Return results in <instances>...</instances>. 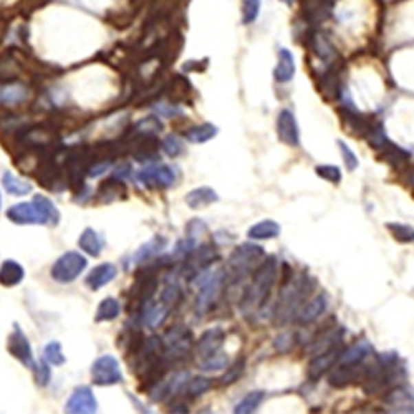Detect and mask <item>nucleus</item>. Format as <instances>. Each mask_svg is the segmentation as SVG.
Returning <instances> with one entry per match:
<instances>
[{
    "label": "nucleus",
    "instance_id": "nucleus-1",
    "mask_svg": "<svg viewBox=\"0 0 414 414\" xmlns=\"http://www.w3.org/2000/svg\"><path fill=\"white\" fill-rule=\"evenodd\" d=\"M7 217L17 226H55L60 221V213L50 199L39 194L30 202L12 206L7 210Z\"/></svg>",
    "mask_w": 414,
    "mask_h": 414
},
{
    "label": "nucleus",
    "instance_id": "nucleus-2",
    "mask_svg": "<svg viewBox=\"0 0 414 414\" xmlns=\"http://www.w3.org/2000/svg\"><path fill=\"white\" fill-rule=\"evenodd\" d=\"M277 274L279 267L274 257L261 262V265L254 274L252 283H250V287L246 290V295H243V305H249L250 308H261L270 297L272 287L277 280Z\"/></svg>",
    "mask_w": 414,
    "mask_h": 414
},
{
    "label": "nucleus",
    "instance_id": "nucleus-3",
    "mask_svg": "<svg viewBox=\"0 0 414 414\" xmlns=\"http://www.w3.org/2000/svg\"><path fill=\"white\" fill-rule=\"evenodd\" d=\"M312 287L308 283L307 277L297 280V282L290 283V287H285L280 292V302L277 307V320L280 323H283L285 320L290 318V315L297 310L300 305V300H303L308 295Z\"/></svg>",
    "mask_w": 414,
    "mask_h": 414
},
{
    "label": "nucleus",
    "instance_id": "nucleus-4",
    "mask_svg": "<svg viewBox=\"0 0 414 414\" xmlns=\"http://www.w3.org/2000/svg\"><path fill=\"white\" fill-rule=\"evenodd\" d=\"M87 259L85 255L80 252H72L63 254L52 267V277L60 283H70L73 280H76L83 274V270L87 269Z\"/></svg>",
    "mask_w": 414,
    "mask_h": 414
},
{
    "label": "nucleus",
    "instance_id": "nucleus-5",
    "mask_svg": "<svg viewBox=\"0 0 414 414\" xmlns=\"http://www.w3.org/2000/svg\"><path fill=\"white\" fill-rule=\"evenodd\" d=\"M91 380L93 383L98 384V386H111V384L121 383V381H123V375H121L120 363H118L115 356H100L91 367Z\"/></svg>",
    "mask_w": 414,
    "mask_h": 414
},
{
    "label": "nucleus",
    "instance_id": "nucleus-6",
    "mask_svg": "<svg viewBox=\"0 0 414 414\" xmlns=\"http://www.w3.org/2000/svg\"><path fill=\"white\" fill-rule=\"evenodd\" d=\"M265 257V252L261 246L255 243H242L237 249L230 254L229 265L237 272H249L254 265L261 263L262 259Z\"/></svg>",
    "mask_w": 414,
    "mask_h": 414
},
{
    "label": "nucleus",
    "instance_id": "nucleus-7",
    "mask_svg": "<svg viewBox=\"0 0 414 414\" xmlns=\"http://www.w3.org/2000/svg\"><path fill=\"white\" fill-rule=\"evenodd\" d=\"M7 350L14 358H17L20 363L23 364L25 368L34 369L35 368V360H34V353H32V347L28 343V338L25 334L22 331V328L15 323L14 331H12L9 336V342H7Z\"/></svg>",
    "mask_w": 414,
    "mask_h": 414
},
{
    "label": "nucleus",
    "instance_id": "nucleus-8",
    "mask_svg": "<svg viewBox=\"0 0 414 414\" xmlns=\"http://www.w3.org/2000/svg\"><path fill=\"white\" fill-rule=\"evenodd\" d=\"M222 279H224V275H222V272L219 270L214 275H210L209 279L206 280L204 283L201 285V290H199L197 298H196V314H204V312L209 310V307L213 305L214 300L217 298L219 292H221L222 287Z\"/></svg>",
    "mask_w": 414,
    "mask_h": 414
},
{
    "label": "nucleus",
    "instance_id": "nucleus-9",
    "mask_svg": "<svg viewBox=\"0 0 414 414\" xmlns=\"http://www.w3.org/2000/svg\"><path fill=\"white\" fill-rule=\"evenodd\" d=\"M98 408L96 397L88 386H78L72 393L70 400L67 401L65 411L73 414H90L95 413Z\"/></svg>",
    "mask_w": 414,
    "mask_h": 414
},
{
    "label": "nucleus",
    "instance_id": "nucleus-10",
    "mask_svg": "<svg viewBox=\"0 0 414 414\" xmlns=\"http://www.w3.org/2000/svg\"><path fill=\"white\" fill-rule=\"evenodd\" d=\"M138 179L144 186H154V188H169L176 182V173L169 166H151L138 174Z\"/></svg>",
    "mask_w": 414,
    "mask_h": 414
},
{
    "label": "nucleus",
    "instance_id": "nucleus-11",
    "mask_svg": "<svg viewBox=\"0 0 414 414\" xmlns=\"http://www.w3.org/2000/svg\"><path fill=\"white\" fill-rule=\"evenodd\" d=\"M277 135L283 144L298 146L300 144V131L295 115L290 109H282L277 118Z\"/></svg>",
    "mask_w": 414,
    "mask_h": 414
},
{
    "label": "nucleus",
    "instance_id": "nucleus-12",
    "mask_svg": "<svg viewBox=\"0 0 414 414\" xmlns=\"http://www.w3.org/2000/svg\"><path fill=\"white\" fill-rule=\"evenodd\" d=\"M334 10V0H302L303 19L310 25L322 23L331 15Z\"/></svg>",
    "mask_w": 414,
    "mask_h": 414
},
{
    "label": "nucleus",
    "instance_id": "nucleus-13",
    "mask_svg": "<svg viewBox=\"0 0 414 414\" xmlns=\"http://www.w3.org/2000/svg\"><path fill=\"white\" fill-rule=\"evenodd\" d=\"M308 36H310V39H308V45H310L314 54L318 56L320 60H323V62L327 63H334L335 60L338 58V52H336L334 43H331L330 36L325 34V32L315 30Z\"/></svg>",
    "mask_w": 414,
    "mask_h": 414
},
{
    "label": "nucleus",
    "instance_id": "nucleus-14",
    "mask_svg": "<svg viewBox=\"0 0 414 414\" xmlns=\"http://www.w3.org/2000/svg\"><path fill=\"white\" fill-rule=\"evenodd\" d=\"M224 340L226 335L221 328H210V330L204 331L196 345V353L199 358L206 360L213 356L214 353H217L224 345Z\"/></svg>",
    "mask_w": 414,
    "mask_h": 414
},
{
    "label": "nucleus",
    "instance_id": "nucleus-15",
    "mask_svg": "<svg viewBox=\"0 0 414 414\" xmlns=\"http://www.w3.org/2000/svg\"><path fill=\"white\" fill-rule=\"evenodd\" d=\"M340 358V350L338 348H334L330 351H325L322 355L314 356V360L310 361L307 369L308 380L310 381H318L328 369L334 368V364L338 361Z\"/></svg>",
    "mask_w": 414,
    "mask_h": 414
},
{
    "label": "nucleus",
    "instance_id": "nucleus-16",
    "mask_svg": "<svg viewBox=\"0 0 414 414\" xmlns=\"http://www.w3.org/2000/svg\"><path fill=\"white\" fill-rule=\"evenodd\" d=\"M342 338H343L342 328H334V330L323 331L322 335L316 336L314 342L308 345L307 353L312 356L322 355V353L330 351V350H334V348L338 347L340 342H342Z\"/></svg>",
    "mask_w": 414,
    "mask_h": 414
},
{
    "label": "nucleus",
    "instance_id": "nucleus-17",
    "mask_svg": "<svg viewBox=\"0 0 414 414\" xmlns=\"http://www.w3.org/2000/svg\"><path fill=\"white\" fill-rule=\"evenodd\" d=\"M340 115H342L343 127L347 128L353 136H367L368 133L371 131V121L364 115L353 111V108L340 109Z\"/></svg>",
    "mask_w": 414,
    "mask_h": 414
},
{
    "label": "nucleus",
    "instance_id": "nucleus-18",
    "mask_svg": "<svg viewBox=\"0 0 414 414\" xmlns=\"http://www.w3.org/2000/svg\"><path fill=\"white\" fill-rule=\"evenodd\" d=\"M128 196V189L124 186V182L120 179V177H109L105 182H101V186L98 188V193H96V197L100 199V202H105V204H109V202L115 201H123Z\"/></svg>",
    "mask_w": 414,
    "mask_h": 414
},
{
    "label": "nucleus",
    "instance_id": "nucleus-19",
    "mask_svg": "<svg viewBox=\"0 0 414 414\" xmlns=\"http://www.w3.org/2000/svg\"><path fill=\"white\" fill-rule=\"evenodd\" d=\"M327 310V297L325 295H316L303 305L297 312V322L300 325H308L315 322L318 316H322L323 312Z\"/></svg>",
    "mask_w": 414,
    "mask_h": 414
},
{
    "label": "nucleus",
    "instance_id": "nucleus-20",
    "mask_svg": "<svg viewBox=\"0 0 414 414\" xmlns=\"http://www.w3.org/2000/svg\"><path fill=\"white\" fill-rule=\"evenodd\" d=\"M384 403L395 408L393 411L396 413H414V396L404 388L391 389L384 396Z\"/></svg>",
    "mask_w": 414,
    "mask_h": 414
},
{
    "label": "nucleus",
    "instance_id": "nucleus-21",
    "mask_svg": "<svg viewBox=\"0 0 414 414\" xmlns=\"http://www.w3.org/2000/svg\"><path fill=\"white\" fill-rule=\"evenodd\" d=\"M320 93L325 100H335L342 95V80H340V72L330 68L327 73L320 76L318 81Z\"/></svg>",
    "mask_w": 414,
    "mask_h": 414
},
{
    "label": "nucleus",
    "instance_id": "nucleus-22",
    "mask_svg": "<svg viewBox=\"0 0 414 414\" xmlns=\"http://www.w3.org/2000/svg\"><path fill=\"white\" fill-rule=\"evenodd\" d=\"M116 274L118 270L113 263H101V265H96L95 269L90 272V275L87 277V285L90 287L91 290H100L101 287L113 282Z\"/></svg>",
    "mask_w": 414,
    "mask_h": 414
},
{
    "label": "nucleus",
    "instance_id": "nucleus-23",
    "mask_svg": "<svg viewBox=\"0 0 414 414\" xmlns=\"http://www.w3.org/2000/svg\"><path fill=\"white\" fill-rule=\"evenodd\" d=\"M295 75V58L292 55L290 50L287 48H280L279 50V63L275 67L274 72V78L279 81V83H288L292 81Z\"/></svg>",
    "mask_w": 414,
    "mask_h": 414
},
{
    "label": "nucleus",
    "instance_id": "nucleus-24",
    "mask_svg": "<svg viewBox=\"0 0 414 414\" xmlns=\"http://www.w3.org/2000/svg\"><path fill=\"white\" fill-rule=\"evenodd\" d=\"M169 307H166L164 303H153V300H149L146 305L141 308V314H143V323L148 325L149 328H157L168 316Z\"/></svg>",
    "mask_w": 414,
    "mask_h": 414
},
{
    "label": "nucleus",
    "instance_id": "nucleus-25",
    "mask_svg": "<svg viewBox=\"0 0 414 414\" xmlns=\"http://www.w3.org/2000/svg\"><path fill=\"white\" fill-rule=\"evenodd\" d=\"M164 90H166V95L169 96V100H171L174 105H179L189 100L190 85L188 78H184V76L174 75V78L169 81V85L164 88Z\"/></svg>",
    "mask_w": 414,
    "mask_h": 414
},
{
    "label": "nucleus",
    "instance_id": "nucleus-26",
    "mask_svg": "<svg viewBox=\"0 0 414 414\" xmlns=\"http://www.w3.org/2000/svg\"><path fill=\"white\" fill-rule=\"evenodd\" d=\"M373 353V347L369 345L367 340H361V342L351 345L350 348H347L343 353H340L338 361L342 364H358L367 358L368 355Z\"/></svg>",
    "mask_w": 414,
    "mask_h": 414
},
{
    "label": "nucleus",
    "instance_id": "nucleus-27",
    "mask_svg": "<svg viewBox=\"0 0 414 414\" xmlns=\"http://www.w3.org/2000/svg\"><path fill=\"white\" fill-rule=\"evenodd\" d=\"M25 277L23 267L15 261H6L0 265V285L14 287L19 285Z\"/></svg>",
    "mask_w": 414,
    "mask_h": 414
},
{
    "label": "nucleus",
    "instance_id": "nucleus-28",
    "mask_svg": "<svg viewBox=\"0 0 414 414\" xmlns=\"http://www.w3.org/2000/svg\"><path fill=\"white\" fill-rule=\"evenodd\" d=\"M219 199L217 193L213 188H207V186H202V188H197L186 196V204H188L190 209H202V207L213 204Z\"/></svg>",
    "mask_w": 414,
    "mask_h": 414
},
{
    "label": "nucleus",
    "instance_id": "nucleus-29",
    "mask_svg": "<svg viewBox=\"0 0 414 414\" xmlns=\"http://www.w3.org/2000/svg\"><path fill=\"white\" fill-rule=\"evenodd\" d=\"M78 247L83 252L91 255V257H98L101 250H103V241H101L100 235L96 234V230H93L91 227H87L80 235Z\"/></svg>",
    "mask_w": 414,
    "mask_h": 414
},
{
    "label": "nucleus",
    "instance_id": "nucleus-30",
    "mask_svg": "<svg viewBox=\"0 0 414 414\" xmlns=\"http://www.w3.org/2000/svg\"><path fill=\"white\" fill-rule=\"evenodd\" d=\"M247 234H249L250 239H255V241H269V239L279 237L280 226L275 221L267 219V221H261L250 227Z\"/></svg>",
    "mask_w": 414,
    "mask_h": 414
},
{
    "label": "nucleus",
    "instance_id": "nucleus-31",
    "mask_svg": "<svg viewBox=\"0 0 414 414\" xmlns=\"http://www.w3.org/2000/svg\"><path fill=\"white\" fill-rule=\"evenodd\" d=\"M2 186L3 189L7 190L9 194H14V196H27V194L32 193V184L22 177L14 176L10 171H7L2 177Z\"/></svg>",
    "mask_w": 414,
    "mask_h": 414
},
{
    "label": "nucleus",
    "instance_id": "nucleus-32",
    "mask_svg": "<svg viewBox=\"0 0 414 414\" xmlns=\"http://www.w3.org/2000/svg\"><path fill=\"white\" fill-rule=\"evenodd\" d=\"M166 243H168V239L156 235V237H153L151 241H149L148 243H144V246L138 250V252L135 254V257H133V261H135V263L148 262L149 259H153L154 255H157L162 249H164Z\"/></svg>",
    "mask_w": 414,
    "mask_h": 414
},
{
    "label": "nucleus",
    "instance_id": "nucleus-33",
    "mask_svg": "<svg viewBox=\"0 0 414 414\" xmlns=\"http://www.w3.org/2000/svg\"><path fill=\"white\" fill-rule=\"evenodd\" d=\"M217 131H219L217 127H214V124L210 123H204V124H199V127L189 128L188 131L184 133V138L189 141V143L202 144L206 143V141L213 140V138L217 135Z\"/></svg>",
    "mask_w": 414,
    "mask_h": 414
},
{
    "label": "nucleus",
    "instance_id": "nucleus-34",
    "mask_svg": "<svg viewBox=\"0 0 414 414\" xmlns=\"http://www.w3.org/2000/svg\"><path fill=\"white\" fill-rule=\"evenodd\" d=\"M358 376V369L355 368V364H343V368H336L330 375V386L334 388H345L348 384H351L353 381Z\"/></svg>",
    "mask_w": 414,
    "mask_h": 414
},
{
    "label": "nucleus",
    "instance_id": "nucleus-35",
    "mask_svg": "<svg viewBox=\"0 0 414 414\" xmlns=\"http://www.w3.org/2000/svg\"><path fill=\"white\" fill-rule=\"evenodd\" d=\"M27 100V90L22 85H3L0 88V103L3 105H20Z\"/></svg>",
    "mask_w": 414,
    "mask_h": 414
},
{
    "label": "nucleus",
    "instance_id": "nucleus-36",
    "mask_svg": "<svg viewBox=\"0 0 414 414\" xmlns=\"http://www.w3.org/2000/svg\"><path fill=\"white\" fill-rule=\"evenodd\" d=\"M120 312H121V305L116 298H113V297L103 298L101 300L98 310H96L95 320L98 323L100 322H111V320L118 318Z\"/></svg>",
    "mask_w": 414,
    "mask_h": 414
},
{
    "label": "nucleus",
    "instance_id": "nucleus-37",
    "mask_svg": "<svg viewBox=\"0 0 414 414\" xmlns=\"http://www.w3.org/2000/svg\"><path fill=\"white\" fill-rule=\"evenodd\" d=\"M381 151H383V161L386 162V164L393 166V168H403L409 160V153H406L404 149L397 148V146L393 143L388 144L384 149H381Z\"/></svg>",
    "mask_w": 414,
    "mask_h": 414
},
{
    "label": "nucleus",
    "instance_id": "nucleus-38",
    "mask_svg": "<svg viewBox=\"0 0 414 414\" xmlns=\"http://www.w3.org/2000/svg\"><path fill=\"white\" fill-rule=\"evenodd\" d=\"M265 400V393L263 391H252L249 393L243 400L234 408V413L237 414H249L254 413L259 406L262 404V401Z\"/></svg>",
    "mask_w": 414,
    "mask_h": 414
},
{
    "label": "nucleus",
    "instance_id": "nucleus-39",
    "mask_svg": "<svg viewBox=\"0 0 414 414\" xmlns=\"http://www.w3.org/2000/svg\"><path fill=\"white\" fill-rule=\"evenodd\" d=\"M367 136H368V144L371 146L373 149H378V151L386 148L388 144H391V141L386 138V133H384L383 124L381 123H376Z\"/></svg>",
    "mask_w": 414,
    "mask_h": 414
},
{
    "label": "nucleus",
    "instance_id": "nucleus-40",
    "mask_svg": "<svg viewBox=\"0 0 414 414\" xmlns=\"http://www.w3.org/2000/svg\"><path fill=\"white\" fill-rule=\"evenodd\" d=\"M43 358H45L48 364H54V367H60L67 361L62 351V345L58 342H50L47 345L45 350H43Z\"/></svg>",
    "mask_w": 414,
    "mask_h": 414
},
{
    "label": "nucleus",
    "instance_id": "nucleus-41",
    "mask_svg": "<svg viewBox=\"0 0 414 414\" xmlns=\"http://www.w3.org/2000/svg\"><path fill=\"white\" fill-rule=\"evenodd\" d=\"M261 14V0H242V23L250 25Z\"/></svg>",
    "mask_w": 414,
    "mask_h": 414
},
{
    "label": "nucleus",
    "instance_id": "nucleus-42",
    "mask_svg": "<svg viewBox=\"0 0 414 414\" xmlns=\"http://www.w3.org/2000/svg\"><path fill=\"white\" fill-rule=\"evenodd\" d=\"M243 369H246V358H237L234 361L232 364H230L229 368L226 369L224 376L221 378V384H232L242 376Z\"/></svg>",
    "mask_w": 414,
    "mask_h": 414
},
{
    "label": "nucleus",
    "instance_id": "nucleus-43",
    "mask_svg": "<svg viewBox=\"0 0 414 414\" xmlns=\"http://www.w3.org/2000/svg\"><path fill=\"white\" fill-rule=\"evenodd\" d=\"M227 363H229L227 355L217 351V353H214L213 356H209V358L202 360L201 369L202 371H221V369L227 368Z\"/></svg>",
    "mask_w": 414,
    "mask_h": 414
},
{
    "label": "nucleus",
    "instance_id": "nucleus-44",
    "mask_svg": "<svg viewBox=\"0 0 414 414\" xmlns=\"http://www.w3.org/2000/svg\"><path fill=\"white\" fill-rule=\"evenodd\" d=\"M386 227L391 230V234L395 235L397 242H414V227L406 224H395V222H391V224H388Z\"/></svg>",
    "mask_w": 414,
    "mask_h": 414
},
{
    "label": "nucleus",
    "instance_id": "nucleus-45",
    "mask_svg": "<svg viewBox=\"0 0 414 414\" xmlns=\"http://www.w3.org/2000/svg\"><path fill=\"white\" fill-rule=\"evenodd\" d=\"M213 386V383H210V380L207 378H194L190 380L188 383V386H186V395L189 397H197L201 395H204Z\"/></svg>",
    "mask_w": 414,
    "mask_h": 414
},
{
    "label": "nucleus",
    "instance_id": "nucleus-46",
    "mask_svg": "<svg viewBox=\"0 0 414 414\" xmlns=\"http://www.w3.org/2000/svg\"><path fill=\"white\" fill-rule=\"evenodd\" d=\"M131 128L138 133H148V135H154V133L161 131L162 123L157 120L156 116H148V118H144V120L138 121L135 127H131Z\"/></svg>",
    "mask_w": 414,
    "mask_h": 414
},
{
    "label": "nucleus",
    "instance_id": "nucleus-47",
    "mask_svg": "<svg viewBox=\"0 0 414 414\" xmlns=\"http://www.w3.org/2000/svg\"><path fill=\"white\" fill-rule=\"evenodd\" d=\"M181 288L177 283H168V285L164 287V290L161 292V302L164 303L166 307L171 308L173 305H176L177 302L181 300Z\"/></svg>",
    "mask_w": 414,
    "mask_h": 414
},
{
    "label": "nucleus",
    "instance_id": "nucleus-48",
    "mask_svg": "<svg viewBox=\"0 0 414 414\" xmlns=\"http://www.w3.org/2000/svg\"><path fill=\"white\" fill-rule=\"evenodd\" d=\"M315 173H316V176H320L322 179L328 181V182H335V184H338V182L342 181V171H340L336 166H331V164L316 166Z\"/></svg>",
    "mask_w": 414,
    "mask_h": 414
},
{
    "label": "nucleus",
    "instance_id": "nucleus-49",
    "mask_svg": "<svg viewBox=\"0 0 414 414\" xmlns=\"http://www.w3.org/2000/svg\"><path fill=\"white\" fill-rule=\"evenodd\" d=\"M214 259H217L216 249H214V247H210V246H202L201 249L197 250L196 259H194L193 262H194V265L199 267V269H202V267L209 265V263L213 262Z\"/></svg>",
    "mask_w": 414,
    "mask_h": 414
},
{
    "label": "nucleus",
    "instance_id": "nucleus-50",
    "mask_svg": "<svg viewBox=\"0 0 414 414\" xmlns=\"http://www.w3.org/2000/svg\"><path fill=\"white\" fill-rule=\"evenodd\" d=\"M161 146H162V149H164V153L169 154L171 157H177L182 153V149H184L182 148V143H181L179 138L174 136V135L166 136L164 140H162Z\"/></svg>",
    "mask_w": 414,
    "mask_h": 414
},
{
    "label": "nucleus",
    "instance_id": "nucleus-51",
    "mask_svg": "<svg viewBox=\"0 0 414 414\" xmlns=\"http://www.w3.org/2000/svg\"><path fill=\"white\" fill-rule=\"evenodd\" d=\"M338 148L343 154V161H345V166H347L348 171H355V169L358 168V157H356V154L353 153L350 146L345 144L343 141H338Z\"/></svg>",
    "mask_w": 414,
    "mask_h": 414
},
{
    "label": "nucleus",
    "instance_id": "nucleus-52",
    "mask_svg": "<svg viewBox=\"0 0 414 414\" xmlns=\"http://www.w3.org/2000/svg\"><path fill=\"white\" fill-rule=\"evenodd\" d=\"M274 347H275V350L280 351V353L288 351L292 347H294V335H292V334H280L277 338H275Z\"/></svg>",
    "mask_w": 414,
    "mask_h": 414
},
{
    "label": "nucleus",
    "instance_id": "nucleus-53",
    "mask_svg": "<svg viewBox=\"0 0 414 414\" xmlns=\"http://www.w3.org/2000/svg\"><path fill=\"white\" fill-rule=\"evenodd\" d=\"M34 371H35L36 383H39L40 386H47L48 381H50V368H48L45 363H40V364H35Z\"/></svg>",
    "mask_w": 414,
    "mask_h": 414
},
{
    "label": "nucleus",
    "instance_id": "nucleus-54",
    "mask_svg": "<svg viewBox=\"0 0 414 414\" xmlns=\"http://www.w3.org/2000/svg\"><path fill=\"white\" fill-rule=\"evenodd\" d=\"M206 230V224L202 221H190L189 222V226H188V237H190V239H194L196 237V235H199V234H202Z\"/></svg>",
    "mask_w": 414,
    "mask_h": 414
},
{
    "label": "nucleus",
    "instance_id": "nucleus-55",
    "mask_svg": "<svg viewBox=\"0 0 414 414\" xmlns=\"http://www.w3.org/2000/svg\"><path fill=\"white\" fill-rule=\"evenodd\" d=\"M156 109L160 111V115L168 116V118H171L173 115H176V113H179V109L176 108V105L174 103H160L156 107Z\"/></svg>",
    "mask_w": 414,
    "mask_h": 414
},
{
    "label": "nucleus",
    "instance_id": "nucleus-56",
    "mask_svg": "<svg viewBox=\"0 0 414 414\" xmlns=\"http://www.w3.org/2000/svg\"><path fill=\"white\" fill-rule=\"evenodd\" d=\"M280 2L287 3V6H292V3H294V0H280Z\"/></svg>",
    "mask_w": 414,
    "mask_h": 414
},
{
    "label": "nucleus",
    "instance_id": "nucleus-57",
    "mask_svg": "<svg viewBox=\"0 0 414 414\" xmlns=\"http://www.w3.org/2000/svg\"><path fill=\"white\" fill-rule=\"evenodd\" d=\"M0 206H2V199H0Z\"/></svg>",
    "mask_w": 414,
    "mask_h": 414
}]
</instances>
